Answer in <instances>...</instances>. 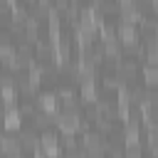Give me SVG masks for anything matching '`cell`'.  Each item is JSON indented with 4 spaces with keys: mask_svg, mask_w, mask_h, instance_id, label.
Returning <instances> with one entry per match:
<instances>
[{
    "mask_svg": "<svg viewBox=\"0 0 158 158\" xmlns=\"http://www.w3.org/2000/svg\"><path fill=\"white\" fill-rule=\"evenodd\" d=\"M133 77H136V67L128 64V62H123V64L118 62V81H121V84H128Z\"/></svg>",
    "mask_w": 158,
    "mask_h": 158,
    "instance_id": "obj_2",
    "label": "cell"
},
{
    "mask_svg": "<svg viewBox=\"0 0 158 158\" xmlns=\"http://www.w3.org/2000/svg\"><path fill=\"white\" fill-rule=\"evenodd\" d=\"M0 151L2 153H12V156H20L22 153V146L15 138H0Z\"/></svg>",
    "mask_w": 158,
    "mask_h": 158,
    "instance_id": "obj_3",
    "label": "cell"
},
{
    "mask_svg": "<svg viewBox=\"0 0 158 158\" xmlns=\"http://www.w3.org/2000/svg\"><path fill=\"white\" fill-rule=\"evenodd\" d=\"M57 2V7H67V0H54Z\"/></svg>",
    "mask_w": 158,
    "mask_h": 158,
    "instance_id": "obj_10",
    "label": "cell"
},
{
    "mask_svg": "<svg viewBox=\"0 0 158 158\" xmlns=\"http://www.w3.org/2000/svg\"><path fill=\"white\" fill-rule=\"evenodd\" d=\"M121 2H131V0H121Z\"/></svg>",
    "mask_w": 158,
    "mask_h": 158,
    "instance_id": "obj_11",
    "label": "cell"
},
{
    "mask_svg": "<svg viewBox=\"0 0 158 158\" xmlns=\"http://www.w3.org/2000/svg\"><path fill=\"white\" fill-rule=\"evenodd\" d=\"M40 148H42L44 153H57V151H59L57 138H54V136H49V133H47V136H42V146H40Z\"/></svg>",
    "mask_w": 158,
    "mask_h": 158,
    "instance_id": "obj_7",
    "label": "cell"
},
{
    "mask_svg": "<svg viewBox=\"0 0 158 158\" xmlns=\"http://www.w3.org/2000/svg\"><path fill=\"white\" fill-rule=\"evenodd\" d=\"M143 77H146V81L153 86V84L158 81V72H156V64H146V69H143Z\"/></svg>",
    "mask_w": 158,
    "mask_h": 158,
    "instance_id": "obj_8",
    "label": "cell"
},
{
    "mask_svg": "<svg viewBox=\"0 0 158 158\" xmlns=\"http://www.w3.org/2000/svg\"><path fill=\"white\" fill-rule=\"evenodd\" d=\"M5 128L7 131H17L20 126H22V111H17V109H12V106H7V114H5Z\"/></svg>",
    "mask_w": 158,
    "mask_h": 158,
    "instance_id": "obj_1",
    "label": "cell"
},
{
    "mask_svg": "<svg viewBox=\"0 0 158 158\" xmlns=\"http://www.w3.org/2000/svg\"><path fill=\"white\" fill-rule=\"evenodd\" d=\"M81 99H84L86 104H94V101H96V86H94L91 79L81 81Z\"/></svg>",
    "mask_w": 158,
    "mask_h": 158,
    "instance_id": "obj_4",
    "label": "cell"
},
{
    "mask_svg": "<svg viewBox=\"0 0 158 158\" xmlns=\"http://www.w3.org/2000/svg\"><path fill=\"white\" fill-rule=\"evenodd\" d=\"M40 106H42V111H44V114H54V111L59 109V104H57V99H54L52 94L40 96Z\"/></svg>",
    "mask_w": 158,
    "mask_h": 158,
    "instance_id": "obj_6",
    "label": "cell"
},
{
    "mask_svg": "<svg viewBox=\"0 0 158 158\" xmlns=\"http://www.w3.org/2000/svg\"><path fill=\"white\" fill-rule=\"evenodd\" d=\"M20 138H22V146H27V148H35V146H37V138H35V133H22Z\"/></svg>",
    "mask_w": 158,
    "mask_h": 158,
    "instance_id": "obj_9",
    "label": "cell"
},
{
    "mask_svg": "<svg viewBox=\"0 0 158 158\" xmlns=\"http://www.w3.org/2000/svg\"><path fill=\"white\" fill-rule=\"evenodd\" d=\"M84 146L89 153H104V141L101 136H84Z\"/></svg>",
    "mask_w": 158,
    "mask_h": 158,
    "instance_id": "obj_5",
    "label": "cell"
}]
</instances>
